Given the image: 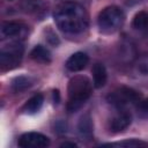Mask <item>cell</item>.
Instances as JSON below:
<instances>
[{
	"instance_id": "cell-4",
	"label": "cell",
	"mask_w": 148,
	"mask_h": 148,
	"mask_svg": "<svg viewBox=\"0 0 148 148\" xmlns=\"http://www.w3.org/2000/svg\"><path fill=\"white\" fill-rule=\"evenodd\" d=\"M24 47L21 43L15 42L1 47L0 51V66L2 71H10L20 66L23 58Z\"/></svg>"
},
{
	"instance_id": "cell-21",
	"label": "cell",
	"mask_w": 148,
	"mask_h": 148,
	"mask_svg": "<svg viewBox=\"0 0 148 148\" xmlns=\"http://www.w3.org/2000/svg\"><path fill=\"white\" fill-rule=\"evenodd\" d=\"M60 147L61 148H67V147H69V148H75L76 147V143H74V142H68V141H66V142H64V143H61L60 145Z\"/></svg>"
},
{
	"instance_id": "cell-6",
	"label": "cell",
	"mask_w": 148,
	"mask_h": 148,
	"mask_svg": "<svg viewBox=\"0 0 148 148\" xmlns=\"http://www.w3.org/2000/svg\"><path fill=\"white\" fill-rule=\"evenodd\" d=\"M17 143L22 148H45L50 145V139L38 132H28L20 136Z\"/></svg>"
},
{
	"instance_id": "cell-7",
	"label": "cell",
	"mask_w": 148,
	"mask_h": 148,
	"mask_svg": "<svg viewBox=\"0 0 148 148\" xmlns=\"http://www.w3.org/2000/svg\"><path fill=\"white\" fill-rule=\"evenodd\" d=\"M27 30V27L21 22L16 21H6L1 24L0 28V36L2 39L6 38H14L23 35Z\"/></svg>"
},
{
	"instance_id": "cell-2",
	"label": "cell",
	"mask_w": 148,
	"mask_h": 148,
	"mask_svg": "<svg viewBox=\"0 0 148 148\" xmlns=\"http://www.w3.org/2000/svg\"><path fill=\"white\" fill-rule=\"evenodd\" d=\"M92 83L84 75H76L72 77L67 87V105L66 109L69 113L77 111L91 96Z\"/></svg>"
},
{
	"instance_id": "cell-3",
	"label": "cell",
	"mask_w": 148,
	"mask_h": 148,
	"mask_svg": "<svg viewBox=\"0 0 148 148\" xmlns=\"http://www.w3.org/2000/svg\"><path fill=\"white\" fill-rule=\"evenodd\" d=\"M125 21V14L118 6H108L103 8L97 16V25L103 34H113L118 31Z\"/></svg>"
},
{
	"instance_id": "cell-16",
	"label": "cell",
	"mask_w": 148,
	"mask_h": 148,
	"mask_svg": "<svg viewBox=\"0 0 148 148\" xmlns=\"http://www.w3.org/2000/svg\"><path fill=\"white\" fill-rule=\"evenodd\" d=\"M132 25L134 29H138V30H143L148 28V13L145 10L138 12L133 17Z\"/></svg>"
},
{
	"instance_id": "cell-11",
	"label": "cell",
	"mask_w": 148,
	"mask_h": 148,
	"mask_svg": "<svg viewBox=\"0 0 148 148\" xmlns=\"http://www.w3.org/2000/svg\"><path fill=\"white\" fill-rule=\"evenodd\" d=\"M91 73H92V86L96 89L103 88L108 80V73L104 65L101 62H96L91 68Z\"/></svg>"
},
{
	"instance_id": "cell-23",
	"label": "cell",
	"mask_w": 148,
	"mask_h": 148,
	"mask_svg": "<svg viewBox=\"0 0 148 148\" xmlns=\"http://www.w3.org/2000/svg\"><path fill=\"white\" fill-rule=\"evenodd\" d=\"M9 1H12V0H9Z\"/></svg>"
},
{
	"instance_id": "cell-14",
	"label": "cell",
	"mask_w": 148,
	"mask_h": 148,
	"mask_svg": "<svg viewBox=\"0 0 148 148\" xmlns=\"http://www.w3.org/2000/svg\"><path fill=\"white\" fill-rule=\"evenodd\" d=\"M32 86V80L29 76H17L12 81V89L15 92H22Z\"/></svg>"
},
{
	"instance_id": "cell-1",
	"label": "cell",
	"mask_w": 148,
	"mask_h": 148,
	"mask_svg": "<svg viewBox=\"0 0 148 148\" xmlns=\"http://www.w3.org/2000/svg\"><path fill=\"white\" fill-rule=\"evenodd\" d=\"M53 20L62 32L71 35L83 32L89 24V16L86 8L74 1L59 3L54 8Z\"/></svg>"
},
{
	"instance_id": "cell-13",
	"label": "cell",
	"mask_w": 148,
	"mask_h": 148,
	"mask_svg": "<svg viewBox=\"0 0 148 148\" xmlns=\"http://www.w3.org/2000/svg\"><path fill=\"white\" fill-rule=\"evenodd\" d=\"M43 103H44L43 95L42 94H36L25 102L22 110L28 114H34V113H36L40 110V108L43 106Z\"/></svg>"
},
{
	"instance_id": "cell-15",
	"label": "cell",
	"mask_w": 148,
	"mask_h": 148,
	"mask_svg": "<svg viewBox=\"0 0 148 148\" xmlns=\"http://www.w3.org/2000/svg\"><path fill=\"white\" fill-rule=\"evenodd\" d=\"M103 146H108V147H127V148H134V147H145L148 146L147 142L138 140V139H127V140H123L119 142H111V143H104Z\"/></svg>"
},
{
	"instance_id": "cell-18",
	"label": "cell",
	"mask_w": 148,
	"mask_h": 148,
	"mask_svg": "<svg viewBox=\"0 0 148 148\" xmlns=\"http://www.w3.org/2000/svg\"><path fill=\"white\" fill-rule=\"evenodd\" d=\"M24 8L28 12H36L39 9L40 1L39 0H24Z\"/></svg>"
},
{
	"instance_id": "cell-22",
	"label": "cell",
	"mask_w": 148,
	"mask_h": 148,
	"mask_svg": "<svg viewBox=\"0 0 148 148\" xmlns=\"http://www.w3.org/2000/svg\"><path fill=\"white\" fill-rule=\"evenodd\" d=\"M53 101L56 104L59 103L60 101V95H59V90H53Z\"/></svg>"
},
{
	"instance_id": "cell-9",
	"label": "cell",
	"mask_w": 148,
	"mask_h": 148,
	"mask_svg": "<svg viewBox=\"0 0 148 148\" xmlns=\"http://www.w3.org/2000/svg\"><path fill=\"white\" fill-rule=\"evenodd\" d=\"M89 62V57L84 52L73 53L66 61V68L71 72H80L86 68Z\"/></svg>"
},
{
	"instance_id": "cell-10",
	"label": "cell",
	"mask_w": 148,
	"mask_h": 148,
	"mask_svg": "<svg viewBox=\"0 0 148 148\" xmlns=\"http://www.w3.org/2000/svg\"><path fill=\"white\" fill-rule=\"evenodd\" d=\"M132 123V116L131 113L124 111L114 116L110 121V130L112 133H119L126 130Z\"/></svg>"
},
{
	"instance_id": "cell-19",
	"label": "cell",
	"mask_w": 148,
	"mask_h": 148,
	"mask_svg": "<svg viewBox=\"0 0 148 148\" xmlns=\"http://www.w3.org/2000/svg\"><path fill=\"white\" fill-rule=\"evenodd\" d=\"M46 37H47V36H46ZM47 40H49V43L52 44V45H58V44H59V38H58L57 35L53 34L52 31H50V37H47Z\"/></svg>"
},
{
	"instance_id": "cell-8",
	"label": "cell",
	"mask_w": 148,
	"mask_h": 148,
	"mask_svg": "<svg viewBox=\"0 0 148 148\" xmlns=\"http://www.w3.org/2000/svg\"><path fill=\"white\" fill-rule=\"evenodd\" d=\"M77 134L84 141H90L94 136V125L92 119L89 113L81 116L77 123Z\"/></svg>"
},
{
	"instance_id": "cell-17",
	"label": "cell",
	"mask_w": 148,
	"mask_h": 148,
	"mask_svg": "<svg viewBox=\"0 0 148 148\" xmlns=\"http://www.w3.org/2000/svg\"><path fill=\"white\" fill-rule=\"evenodd\" d=\"M134 72L140 76H148V57H141L136 60Z\"/></svg>"
},
{
	"instance_id": "cell-5",
	"label": "cell",
	"mask_w": 148,
	"mask_h": 148,
	"mask_svg": "<svg viewBox=\"0 0 148 148\" xmlns=\"http://www.w3.org/2000/svg\"><path fill=\"white\" fill-rule=\"evenodd\" d=\"M140 98H141V95L139 94V91L134 90L133 88L123 86L116 89L114 91H112L111 94H109L106 97V101L111 105H114L117 108H123L127 104H133L139 102Z\"/></svg>"
},
{
	"instance_id": "cell-12",
	"label": "cell",
	"mask_w": 148,
	"mask_h": 148,
	"mask_svg": "<svg viewBox=\"0 0 148 148\" xmlns=\"http://www.w3.org/2000/svg\"><path fill=\"white\" fill-rule=\"evenodd\" d=\"M30 58L35 60L36 62L40 64H50L52 61V56L51 52L43 45H36L31 51H30Z\"/></svg>"
},
{
	"instance_id": "cell-20",
	"label": "cell",
	"mask_w": 148,
	"mask_h": 148,
	"mask_svg": "<svg viewBox=\"0 0 148 148\" xmlns=\"http://www.w3.org/2000/svg\"><path fill=\"white\" fill-rule=\"evenodd\" d=\"M139 109L143 112H148V98L139 101Z\"/></svg>"
}]
</instances>
